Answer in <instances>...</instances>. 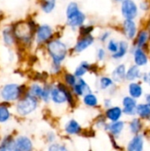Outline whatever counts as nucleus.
<instances>
[{"mask_svg":"<svg viewBox=\"0 0 150 151\" xmlns=\"http://www.w3.org/2000/svg\"><path fill=\"white\" fill-rule=\"evenodd\" d=\"M47 50L52 59V65L61 66V63L67 56V47L65 43L58 39L50 40L47 42Z\"/></svg>","mask_w":150,"mask_h":151,"instance_id":"obj_1","label":"nucleus"},{"mask_svg":"<svg viewBox=\"0 0 150 151\" xmlns=\"http://www.w3.org/2000/svg\"><path fill=\"white\" fill-rule=\"evenodd\" d=\"M27 91L25 85H19L16 83L5 84L0 90V96L4 102H15L20 99Z\"/></svg>","mask_w":150,"mask_h":151,"instance_id":"obj_2","label":"nucleus"},{"mask_svg":"<svg viewBox=\"0 0 150 151\" xmlns=\"http://www.w3.org/2000/svg\"><path fill=\"white\" fill-rule=\"evenodd\" d=\"M38 106V99L26 93L16 104V111L20 117H26L33 113Z\"/></svg>","mask_w":150,"mask_h":151,"instance_id":"obj_3","label":"nucleus"},{"mask_svg":"<svg viewBox=\"0 0 150 151\" xmlns=\"http://www.w3.org/2000/svg\"><path fill=\"white\" fill-rule=\"evenodd\" d=\"M69 87H67L65 83H57L55 86L51 87L50 90V100L57 105L64 104L67 102L66 99V90Z\"/></svg>","mask_w":150,"mask_h":151,"instance_id":"obj_4","label":"nucleus"},{"mask_svg":"<svg viewBox=\"0 0 150 151\" xmlns=\"http://www.w3.org/2000/svg\"><path fill=\"white\" fill-rule=\"evenodd\" d=\"M53 36V29L49 25H42L36 29V42L38 44L48 42Z\"/></svg>","mask_w":150,"mask_h":151,"instance_id":"obj_5","label":"nucleus"},{"mask_svg":"<svg viewBox=\"0 0 150 151\" xmlns=\"http://www.w3.org/2000/svg\"><path fill=\"white\" fill-rule=\"evenodd\" d=\"M34 144L31 139L25 135H20L15 138L12 151H33Z\"/></svg>","mask_w":150,"mask_h":151,"instance_id":"obj_6","label":"nucleus"},{"mask_svg":"<svg viewBox=\"0 0 150 151\" xmlns=\"http://www.w3.org/2000/svg\"><path fill=\"white\" fill-rule=\"evenodd\" d=\"M121 12L126 19H133L137 15L138 8L136 4L133 0H123Z\"/></svg>","mask_w":150,"mask_h":151,"instance_id":"obj_7","label":"nucleus"},{"mask_svg":"<svg viewBox=\"0 0 150 151\" xmlns=\"http://www.w3.org/2000/svg\"><path fill=\"white\" fill-rule=\"evenodd\" d=\"M71 89H72L73 95L77 97L83 96L84 95L91 92L90 87L82 78H77V81H76L75 85Z\"/></svg>","mask_w":150,"mask_h":151,"instance_id":"obj_8","label":"nucleus"},{"mask_svg":"<svg viewBox=\"0 0 150 151\" xmlns=\"http://www.w3.org/2000/svg\"><path fill=\"white\" fill-rule=\"evenodd\" d=\"M95 38L91 35H86V36H80V38L77 41L75 46H74V51L77 53H80L87 50L88 47H90L94 43Z\"/></svg>","mask_w":150,"mask_h":151,"instance_id":"obj_9","label":"nucleus"},{"mask_svg":"<svg viewBox=\"0 0 150 151\" xmlns=\"http://www.w3.org/2000/svg\"><path fill=\"white\" fill-rule=\"evenodd\" d=\"M64 130L65 133L68 135H78L82 133V127L80 124L73 119H70L68 122L65 123Z\"/></svg>","mask_w":150,"mask_h":151,"instance_id":"obj_10","label":"nucleus"},{"mask_svg":"<svg viewBox=\"0 0 150 151\" xmlns=\"http://www.w3.org/2000/svg\"><path fill=\"white\" fill-rule=\"evenodd\" d=\"M123 110L122 111L126 115H134L136 113V101L131 96H126L123 99Z\"/></svg>","mask_w":150,"mask_h":151,"instance_id":"obj_11","label":"nucleus"},{"mask_svg":"<svg viewBox=\"0 0 150 151\" xmlns=\"http://www.w3.org/2000/svg\"><path fill=\"white\" fill-rule=\"evenodd\" d=\"M86 20V15L82 12H79L76 14L72 15V17L67 19V25L70 26L72 28L75 27H80L84 24Z\"/></svg>","mask_w":150,"mask_h":151,"instance_id":"obj_12","label":"nucleus"},{"mask_svg":"<svg viewBox=\"0 0 150 151\" xmlns=\"http://www.w3.org/2000/svg\"><path fill=\"white\" fill-rule=\"evenodd\" d=\"M124 122L122 121H115V122H112V123H110V124H105L104 126V128L105 130L109 131L113 136H118L123 129H124Z\"/></svg>","mask_w":150,"mask_h":151,"instance_id":"obj_13","label":"nucleus"},{"mask_svg":"<svg viewBox=\"0 0 150 151\" xmlns=\"http://www.w3.org/2000/svg\"><path fill=\"white\" fill-rule=\"evenodd\" d=\"M122 109L118 106H115V107H110L107 109V111H105V118L109 120H111V122H115L119 120V119L122 116Z\"/></svg>","mask_w":150,"mask_h":151,"instance_id":"obj_14","label":"nucleus"},{"mask_svg":"<svg viewBox=\"0 0 150 151\" xmlns=\"http://www.w3.org/2000/svg\"><path fill=\"white\" fill-rule=\"evenodd\" d=\"M143 143V137L141 135H136L129 142L127 145V151H142Z\"/></svg>","mask_w":150,"mask_h":151,"instance_id":"obj_15","label":"nucleus"},{"mask_svg":"<svg viewBox=\"0 0 150 151\" xmlns=\"http://www.w3.org/2000/svg\"><path fill=\"white\" fill-rule=\"evenodd\" d=\"M124 32L128 39H133L136 35V25L133 19H126L123 24Z\"/></svg>","mask_w":150,"mask_h":151,"instance_id":"obj_16","label":"nucleus"},{"mask_svg":"<svg viewBox=\"0 0 150 151\" xmlns=\"http://www.w3.org/2000/svg\"><path fill=\"white\" fill-rule=\"evenodd\" d=\"M9 105L10 103L8 102H4L0 104V124H4L11 119Z\"/></svg>","mask_w":150,"mask_h":151,"instance_id":"obj_17","label":"nucleus"},{"mask_svg":"<svg viewBox=\"0 0 150 151\" xmlns=\"http://www.w3.org/2000/svg\"><path fill=\"white\" fill-rule=\"evenodd\" d=\"M15 138L9 134L4 136L1 142H0V150L3 151H12L13 150V144H14Z\"/></svg>","mask_w":150,"mask_h":151,"instance_id":"obj_18","label":"nucleus"},{"mask_svg":"<svg viewBox=\"0 0 150 151\" xmlns=\"http://www.w3.org/2000/svg\"><path fill=\"white\" fill-rule=\"evenodd\" d=\"M126 70L125 65H119L114 69L112 73V80L117 82L122 81L126 78Z\"/></svg>","mask_w":150,"mask_h":151,"instance_id":"obj_19","label":"nucleus"},{"mask_svg":"<svg viewBox=\"0 0 150 151\" xmlns=\"http://www.w3.org/2000/svg\"><path fill=\"white\" fill-rule=\"evenodd\" d=\"M134 61L138 66L145 65L148 63V57L141 48H138L134 51Z\"/></svg>","mask_w":150,"mask_h":151,"instance_id":"obj_20","label":"nucleus"},{"mask_svg":"<svg viewBox=\"0 0 150 151\" xmlns=\"http://www.w3.org/2000/svg\"><path fill=\"white\" fill-rule=\"evenodd\" d=\"M3 41H4V44L7 46H11L15 43L16 38L14 36L12 28L9 27L3 31Z\"/></svg>","mask_w":150,"mask_h":151,"instance_id":"obj_21","label":"nucleus"},{"mask_svg":"<svg viewBox=\"0 0 150 151\" xmlns=\"http://www.w3.org/2000/svg\"><path fill=\"white\" fill-rule=\"evenodd\" d=\"M82 101H83V104L88 106V107H96L98 105V99H97V96L93 94L92 92L90 93H88L86 95L83 96V98H82Z\"/></svg>","mask_w":150,"mask_h":151,"instance_id":"obj_22","label":"nucleus"},{"mask_svg":"<svg viewBox=\"0 0 150 151\" xmlns=\"http://www.w3.org/2000/svg\"><path fill=\"white\" fill-rule=\"evenodd\" d=\"M27 93L28 95H30L31 96L39 100L41 98V96L42 93V86H41L38 83H34L27 88Z\"/></svg>","mask_w":150,"mask_h":151,"instance_id":"obj_23","label":"nucleus"},{"mask_svg":"<svg viewBox=\"0 0 150 151\" xmlns=\"http://www.w3.org/2000/svg\"><path fill=\"white\" fill-rule=\"evenodd\" d=\"M90 64L86 62V61H83L80 64V65L77 66V68L75 69V72H74V75L77 77V78H81L83 75H85L88 71H90Z\"/></svg>","mask_w":150,"mask_h":151,"instance_id":"obj_24","label":"nucleus"},{"mask_svg":"<svg viewBox=\"0 0 150 151\" xmlns=\"http://www.w3.org/2000/svg\"><path fill=\"white\" fill-rule=\"evenodd\" d=\"M128 90H129V94H130V96L133 97V98H139L142 95V88L140 84L138 83H131L129 85V88H128Z\"/></svg>","mask_w":150,"mask_h":151,"instance_id":"obj_25","label":"nucleus"},{"mask_svg":"<svg viewBox=\"0 0 150 151\" xmlns=\"http://www.w3.org/2000/svg\"><path fill=\"white\" fill-rule=\"evenodd\" d=\"M136 113L142 119L150 118V106L147 104H141L136 106Z\"/></svg>","mask_w":150,"mask_h":151,"instance_id":"obj_26","label":"nucleus"},{"mask_svg":"<svg viewBox=\"0 0 150 151\" xmlns=\"http://www.w3.org/2000/svg\"><path fill=\"white\" fill-rule=\"evenodd\" d=\"M128 50V44L126 42H120V43L118 44V49L117 50L116 53L112 54V58L114 59H119L122 58L127 52Z\"/></svg>","mask_w":150,"mask_h":151,"instance_id":"obj_27","label":"nucleus"},{"mask_svg":"<svg viewBox=\"0 0 150 151\" xmlns=\"http://www.w3.org/2000/svg\"><path fill=\"white\" fill-rule=\"evenodd\" d=\"M56 0H42L41 1V8L42 12L45 13L51 12L56 7Z\"/></svg>","mask_w":150,"mask_h":151,"instance_id":"obj_28","label":"nucleus"},{"mask_svg":"<svg viewBox=\"0 0 150 151\" xmlns=\"http://www.w3.org/2000/svg\"><path fill=\"white\" fill-rule=\"evenodd\" d=\"M140 76V69L138 68L137 65H133L131 66L128 71L126 73V78L128 81H134Z\"/></svg>","mask_w":150,"mask_h":151,"instance_id":"obj_29","label":"nucleus"},{"mask_svg":"<svg viewBox=\"0 0 150 151\" xmlns=\"http://www.w3.org/2000/svg\"><path fill=\"white\" fill-rule=\"evenodd\" d=\"M76 81H77V77L73 73H65V75H64V83L67 87L72 88L75 85Z\"/></svg>","mask_w":150,"mask_h":151,"instance_id":"obj_30","label":"nucleus"},{"mask_svg":"<svg viewBox=\"0 0 150 151\" xmlns=\"http://www.w3.org/2000/svg\"><path fill=\"white\" fill-rule=\"evenodd\" d=\"M51 87H52V85H50V84H45L42 87V96H41L40 100L43 101L46 104H48L50 101V90H51Z\"/></svg>","mask_w":150,"mask_h":151,"instance_id":"obj_31","label":"nucleus"},{"mask_svg":"<svg viewBox=\"0 0 150 151\" xmlns=\"http://www.w3.org/2000/svg\"><path fill=\"white\" fill-rule=\"evenodd\" d=\"M80 10L79 8V5L77 3L75 2H71L68 5H67V8H66V18H70L72 17V15L76 14L77 12H79Z\"/></svg>","mask_w":150,"mask_h":151,"instance_id":"obj_32","label":"nucleus"},{"mask_svg":"<svg viewBox=\"0 0 150 151\" xmlns=\"http://www.w3.org/2000/svg\"><path fill=\"white\" fill-rule=\"evenodd\" d=\"M148 39H149V34L147 31L143 30V31H141L138 35V37H137V42H136V44L138 46V48L140 47H142L146 44V42H148Z\"/></svg>","mask_w":150,"mask_h":151,"instance_id":"obj_33","label":"nucleus"},{"mask_svg":"<svg viewBox=\"0 0 150 151\" xmlns=\"http://www.w3.org/2000/svg\"><path fill=\"white\" fill-rule=\"evenodd\" d=\"M141 122L140 119H134L131 121L130 123V130H131V133L133 134H138L141 129Z\"/></svg>","mask_w":150,"mask_h":151,"instance_id":"obj_34","label":"nucleus"},{"mask_svg":"<svg viewBox=\"0 0 150 151\" xmlns=\"http://www.w3.org/2000/svg\"><path fill=\"white\" fill-rule=\"evenodd\" d=\"M113 85V80L109 77H102L99 81V86L101 89H107Z\"/></svg>","mask_w":150,"mask_h":151,"instance_id":"obj_35","label":"nucleus"},{"mask_svg":"<svg viewBox=\"0 0 150 151\" xmlns=\"http://www.w3.org/2000/svg\"><path fill=\"white\" fill-rule=\"evenodd\" d=\"M47 151H69L67 149V147L65 144H61V143H51L49 147H48V150Z\"/></svg>","mask_w":150,"mask_h":151,"instance_id":"obj_36","label":"nucleus"},{"mask_svg":"<svg viewBox=\"0 0 150 151\" xmlns=\"http://www.w3.org/2000/svg\"><path fill=\"white\" fill-rule=\"evenodd\" d=\"M94 30L92 26H80L79 28V35L80 36H86L91 35V32Z\"/></svg>","mask_w":150,"mask_h":151,"instance_id":"obj_37","label":"nucleus"},{"mask_svg":"<svg viewBox=\"0 0 150 151\" xmlns=\"http://www.w3.org/2000/svg\"><path fill=\"white\" fill-rule=\"evenodd\" d=\"M107 49L111 53H116L118 49V43L117 42H115L114 40H111L109 42H108V45H107Z\"/></svg>","mask_w":150,"mask_h":151,"instance_id":"obj_38","label":"nucleus"},{"mask_svg":"<svg viewBox=\"0 0 150 151\" xmlns=\"http://www.w3.org/2000/svg\"><path fill=\"white\" fill-rule=\"evenodd\" d=\"M45 139H46V142H47L48 143H50V144L54 143L55 141H56V134H55L53 132H49V133L46 134Z\"/></svg>","mask_w":150,"mask_h":151,"instance_id":"obj_39","label":"nucleus"},{"mask_svg":"<svg viewBox=\"0 0 150 151\" xmlns=\"http://www.w3.org/2000/svg\"><path fill=\"white\" fill-rule=\"evenodd\" d=\"M105 58V50L102 48L98 49L97 50V58L99 60H103Z\"/></svg>","mask_w":150,"mask_h":151,"instance_id":"obj_40","label":"nucleus"},{"mask_svg":"<svg viewBox=\"0 0 150 151\" xmlns=\"http://www.w3.org/2000/svg\"><path fill=\"white\" fill-rule=\"evenodd\" d=\"M143 81L150 85V73H147L143 74Z\"/></svg>","mask_w":150,"mask_h":151,"instance_id":"obj_41","label":"nucleus"},{"mask_svg":"<svg viewBox=\"0 0 150 151\" xmlns=\"http://www.w3.org/2000/svg\"><path fill=\"white\" fill-rule=\"evenodd\" d=\"M109 35H110V33H109V32H105V33H103V34L101 35V37H100V40H101L102 42H105V41L108 39Z\"/></svg>","mask_w":150,"mask_h":151,"instance_id":"obj_42","label":"nucleus"},{"mask_svg":"<svg viewBox=\"0 0 150 151\" xmlns=\"http://www.w3.org/2000/svg\"><path fill=\"white\" fill-rule=\"evenodd\" d=\"M111 100H105V101H104V106H105L107 109L111 107Z\"/></svg>","mask_w":150,"mask_h":151,"instance_id":"obj_43","label":"nucleus"},{"mask_svg":"<svg viewBox=\"0 0 150 151\" xmlns=\"http://www.w3.org/2000/svg\"><path fill=\"white\" fill-rule=\"evenodd\" d=\"M146 101H147V103H148L147 104H149V105L150 106V94L147 96V97H146Z\"/></svg>","mask_w":150,"mask_h":151,"instance_id":"obj_44","label":"nucleus"},{"mask_svg":"<svg viewBox=\"0 0 150 151\" xmlns=\"http://www.w3.org/2000/svg\"><path fill=\"white\" fill-rule=\"evenodd\" d=\"M117 1H123V0H117Z\"/></svg>","mask_w":150,"mask_h":151,"instance_id":"obj_45","label":"nucleus"},{"mask_svg":"<svg viewBox=\"0 0 150 151\" xmlns=\"http://www.w3.org/2000/svg\"><path fill=\"white\" fill-rule=\"evenodd\" d=\"M0 151H3V150H0Z\"/></svg>","mask_w":150,"mask_h":151,"instance_id":"obj_46","label":"nucleus"}]
</instances>
